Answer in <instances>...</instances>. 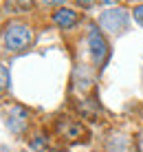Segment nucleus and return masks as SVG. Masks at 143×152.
<instances>
[{"instance_id": "f257e3e1", "label": "nucleus", "mask_w": 143, "mask_h": 152, "mask_svg": "<svg viewBox=\"0 0 143 152\" xmlns=\"http://www.w3.org/2000/svg\"><path fill=\"white\" fill-rule=\"evenodd\" d=\"M2 40H4V46L9 51H22L33 42V31L22 22H9L4 27Z\"/></svg>"}, {"instance_id": "f03ea898", "label": "nucleus", "mask_w": 143, "mask_h": 152, "mask_svg": "<svg viewBox=\"0 0 143 152\" xmlns=\"http://www.w3.org/2000/svg\"><path fill=\"white\" fill-rule=\"evenodd\" d=\"M57 130H60V134H62V137H66L68 141H77V139L86 137L84 126L79 121H75V119H68V117H62L60 121H57Z\"/></svg>"}, {"instance_id": "7ed1b4c3", "label": "nucleus", "mask_w": 143, "mask_h": 152, "mask_svg": "<svg viewBox=\"0 0 143 152\" xmlns=\"http://www.w3.org/2000/svg\"><path fill=\"white\" fill-rule=\"evenodd\" d=\"M26 124H29V115H26V110L22 106H13L11 110H9V115H7L9 130L15 132V134H22L24 128H26Z\"/></svg>"}, {"instance_id": "20e7f679", "label": "nucleus", "mask_w": 143, "mask_h": 152, "mask_svg": "<svg viewBox=\"0 0 143 152\" xmlns=\"http://www.w3.org/2000/svg\"><path fill=\"white\" fill-rule=\"evenodd\" d=\"M88 46H90V53H93V60L97 62V64H101L106 53H108V44H106L104 35L99 33L97 29H93L90 33H88Z\"/></svg>"}, {"instance_id": "39448f33", "label": "nucleus", "mask_w": 143, "mask_h": 152, "mask_svg": "<svg viewBox=\"0 0 143 152\" xmlns=\"http://www.w3.org/2000/svg\"><path fill=\"white\" fill-rule=\"evenodd\" d=\"M128 22V11L123 9H117V11H108L101 15V27L108 31H121Z\"/></svg>"}, {"instance_id": "423d86ee", "label": "nucleus", "mask_w": 143, "mask_h": 152, "mask_svg": "<svg viewBox=\"0 0 143 152\" xmlns=\"http://www.w3.org/2000/svg\"><path fill=\"white\" fill-rule=\"evenodd\" d=\"M53 22H55L57 27H62V29H68V27H73V24L77 22V13L73 11V9H57V11L53 13Z\"/></svg>"}, {"instance_id": "0eeeda50", "label": "nucleus", "mask_w": 143, "mask_h": 152, "mask_svg": "<svg viewBox=\"0 0 143 152\" xmlns=\"http://www.w3.org/2000/svg\"><path fill=\"white\" fill-rule=\"evenodd\" d=\"M7 7H15V9H20V11H24V9L33 7V0H9Z\"/></svg>"}, {"instance_id": "6e6552de", "label": "nucleus", "mask_w": 143, "mask_h": 152, "mask_svg": "<svg viewBox=\"0 0 143 152\" xmlns=\"http://www.w3.org/2000/svg\"><path fill=\"white\" fill-rule=\"evenodd\" d=\"M7 86H9V71H7V66L0 62V91H4Z\"/></svg>"}, {"instance_id": "1a4fd4ad", "label": "nucleus", "mask_w": 143, "mask_h": 152, "mask_svg": "<svg viewBox=\"0 0 143 152\" xmlns=\"http://www.w3.org/2000/svg\"><path fill=\"white\" fill-rule=\"evenodd\" d=\"M132 18H134L136 22H139L141 27H143V4H139V7L132 9Z\"/></svg>"}, {"instance_id": "9d476101", "label": "nucleus", "mask_w": 143, "mask_h": 152, "mask_svg": "<svg viewBox=\"0 0 143 152\" xmlns=\"http://www.w3.org/2000/svg\"><path fill=\"white\" fill-rule=\"evenodd\" d=\"M75 2L79 4V7H93V4H95V0H75Z\"/></svg>"}, {"instance_id": "9b49d317", "label": "nucleus", "mask_w": 143, "mask_h": 152, "mask_svg": "<svg viewBox=\"0 0 143 152\" xmlns=\"http://www.w3.org/2000/svg\"><path fill=\"white\" fill-rule=\"evenodd\" d=\"M42 2H44V4H62L64 0H42Z\"/></svg>"}, {"instance_id": "f8f14e48", "label": "nucleus", "mask_w": 143, "mask_h": 152, "mask_svg": "<svg viewBox=\"0 0 143 152\" xmlns=\"http://www.w3.org/2000/svg\"><path fill=\"white\" fill-rule=\"evenodd\" d=\"M101 2H104V4H108V7H110V4H117L119 0H101Z\"/></svg>"}]
</instances>
